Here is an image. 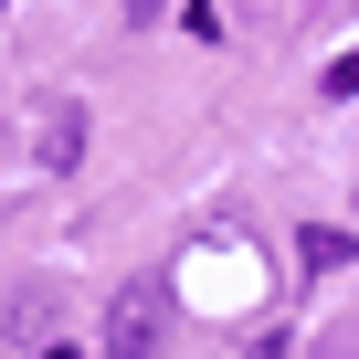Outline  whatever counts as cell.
<instances>
[{
  "label": "cell",
  "mask_w": 359,
  "mask_h": 359,
  "mask_svg": "<svg viewBox=\"0 0 359 359\" xmlns=\"http://www.w3.org/2000/svg\"><path fill=\"white\" fill-rule=\"evenodd\" d=\"M74 148H85V106L64 95V106L43 116V158H53V169H74Z\"/></svg>",
  "instance_id": "obj_2"
},
{
  "label": "cell",
  "mask_w": 359,
  "mask_h": 359,
  "mask_svg": "<svg viewBox=\"0 0 359 359\" xmlns=\"http://www.w3.org/2000/svg\"><path fill=\"white\" fill-rule=\"evenodd\" d=\"M327 95H359V53H348V64H327Z\"/></svg>",
  "instance_id": "obj_3"
},
{
  "label": "cell",
  "mask_w": 359,
  "mask_h": 359,
  "mask_svg": "<svg viewBox=\"0 0 359 359\" xmlns=\"http://www.w3.org/2000/svg\"><path fill=\"white\" fill-rule=\"evenodd\" d=\"M148 11H158V0H127V22H148Z\"/></svg>",
  "instance_id": "obj_5"
},
{
  "label": "cell",
  "mask_w": 359,
  "mask_h": 359,
  "mask_svg": "<svg viewBox=\"0 0 359 359\" xmlns=\"http://www.w3.org/2000/svg\"><path fill=\"white\" fill-rule=\"evenodd\" d=\"M243 359H285V338H264V348H243Z\"/></svg>",
  "instance_id": "obj_4"
},
{
  "label": "cell",
  "mask_w": 359,
  "mask_h": 359,
  "mask_svg": "<svg viewBox=\"0 0 359 359\" xmlns=\"http://www.w3.org/2000/svg\"><path fill=\"white\" fill-rule=\"evenodd\" d=\"M158 327H169V285H158V275L116 285V306H106V359H148Z\"/></svg>",
  "instance_id": "obj_1"
}]
</instances>
